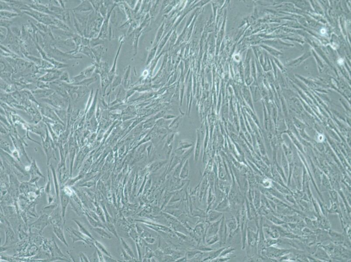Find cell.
<instances>
[{"mask_svg":"<svg viewBox=\"0 0 351 262\" xmlns=\"http://www.w3.org/2000/svg\"><path fill=\"white\" fill-rule=\"evenodd\" d=\"M12 24V22L9 20L1 19V27L8 29Z\"/></svg>","mask_w":351,"mask_h":262,"instance_id":"cell-28","label":"cell"},{"mask_svg":"<svg viewBox=\"0 0 351 262\" xmlns=\"http://www.w3.org/2000/svg\"><path fill=\"white\" fill-rule=\"evenodd\" d=\"M67 230L70 233L71 237L73 241V243L77 241H82L87 244H89V241H88V239L87 238L88 237L83 234L80 231L76 230L72 228H68Z\"/></svg>","mask_w":351,"mask_h":262,"instance_id":"cell-6","label":"cell"},{"mask_svg":"<svg viewBox=\"0 0 351 262\" xmlns=\"http://www.w3.org/2000/svg\"><path fill=\"white\" fill-rule=\"evenodd\" d=\"M86 215H87V217H88V219L89 221V223L93 227H95V228H96V227H101V228H103L105 229V226H104V225L102 224L100 222H99V221H97L96 220H95V218H93L92 216H90V215H88V214H86Z\"/></svg>","mask_w":351,"mask_h":262,"instance_id":"cell-22","label":"cell"},{"mask_svg":"<svg viewBox=\"0 0 351 262\" xmlns=\"http://www.w3.org/2000/svg\"><path fill=\"white\" fill-rule=\"evenodd\" d=\"M59 80L61 82H64L68 84H71V80L70 79L69 75L67 72H65L62 73L61 77L59 78Z\"/></svg>","mask_w":351,"mask_h":262,"instance_id":"cell-24","label":"cell"},{"mask_svg":"<svg viewBox=\"0 0 351 262\" xmlns=\"http://www.w3.org/2000/svg\"><path fill=\"white\" fill-rule=\"evenodd\" d=\"M61 203L62 216L65 217L66 208L69 202L70 198L68 195L66 194L64 191H62L61 194Z\"/></svg>","mask_w":351,"mask_h":262,"instance_id":"cell-9","label":"cell"},{"mask_svg":"<svg viewBox=\"0 0 351 262\" xmlns=\"http://www.w3.org/2000/svg\"><path fill=\"white\" fill-rule=\"evenodd\" d=\"M219 221L216 222L210 227L208 232V235H209V236H210L211 235L213 236L212 235H215L216 233L218 230V227H219Z\"/></svg>","mask_w":351,"mask_h":262,"instance_id":"cell-25","label":"cell"},{"mask_svg":"<svg viewBox=\"0 0 351 262\" xmlns=\"http://www.w3.org/2000/svg\"><path fill=\"white\" fill-rule=\"evenodd\" d=\"M122 253L123 254V257L125 259V260L126 261H129L131 260L132 258L128 254L126 251H125L123 248H122Z\"/></svg>","mask_w":351,"mask_h":262,"instance_id":"cell-32","label":"cell"},{"mask_svg":"<svg viewBox=\"0 0 351 262\" xmlns=\"http://www.w3.org/2000/svg\"><path fill=\"white\" fill-rule=\"evenodd\" d=\"M53 90L50 88L37 89L36 90L32 91L33 95L36 98L41 99L42 98H47L54 92Z\"/></svg>","mask_w":351,"mask_h":262,"instance_id":"cell-7","label":"cell"},{"mask_svg":"<svg viewBox=\"0 0 351 262\" xmlns=\"http://www.w3.org/2000/svg\"><path fill=\"white\" fill-rule=\"evenodd\" d=\"M80 260L82 262H89V260L87 257L83 254V253H80Z\"/></svg>","mask_w":351,"mask_h":262,"instance_id":"cell-39","label":"cell"},{"mask_svg":"<svg viewBox=\"0 0 351 262\" xmlns=\"http://www.w3.org/2000/svg\"><path fill=\"white\" fill-rule=\"evenodd\" d=\"M95 246L101 252H102L104 255H107V256H109L110 257H113L111 256L110 253L107 251V249L106 248L105 246L102 244L100 242L98 241L95 240Z\"/></svg>","mask_w":351,"mask_h":262,"instance_id":"cell-20","label":"cell"},{"mask_svg":"<svg viewBox=\"0 0 351 262\" xmlns=\"http://www.w3.org/2000/svg\"><path fill=\"white\" fill-rule=\"evenodd\" d=\"M104 226H105V228H106L110 233L113 234L114 236H115L119 240H120V239L119 238V236H118L116 228H115V226H114V225L113 224L110 223V222H107L105 223Z\"/></svg>","mask_w":351,"mask_h":262,"instance_id":"cell-21","label":"cell"},{"mask_svg":"<svg viewBox=\"0 0 351 262\" xmlns=\"http://www.w3.org/2000/svg\"><path fill=\"white\" fill-rule=\"evenodd\" d=\"M40 100L53 108L59 109H66L69 107L70 102V100L64 98L56 92L47 98H42Z\"/></svg>","mask_w":351,"mask_h":262,"instance_id":"cell-1","label":"cell"},{"mask_svg":"<svg viewBox=\"0 0 351 262\" xmlns=\"http://www.w3.org/2000/svg\"><path fill=\"white\" fill-rule=\"evenodd\" d=\"M129 235L135 241H136L138 239V233L135 229L133 228L131 229L129 232Z\"/></svg>","mask_w":351,"mask_h":262,"instance_id":"cell-29","label":"cell"},{"mask_svg":"<svg viewBox=\"0 0 351 262\" xmlns=\"http://www.w3.org/2000/svg\"><path fill=\"white\" fill-rule=\"evenodd\" d=\"M50 168H51V171H52V173H53V179H54V183H55V187H56V193H57V198L59 197V186H58V182H57V177H56V171H55V169H54V167L52 164L50 165Z\"/></svg>","mask_w":351,"mask_h":262,"instance_id":"cell-23","label":"cell"},{"mask_svg":"<svg viewBox=\"0 0 351 262\" xmlns=\"http://www.w3.org/2000/svg\"><path fill=\"white\" fill-rule=\"evenodd\" d=\"M45 131H46V135H45L46 136H45V139L44 140L43 138H42V140L43 149H44L45 153L47 156V165H48L49 164V161L51 158L54 159L56 160V157L54 152V150L56 149V145L53 142L52 138H51L49 136V132H48V129L47 128V125H46V128H45Z\"/></svg>","mask_w":351,"mask_h":262,"instance_id":"cell-2","label":"cell"},{"mask_svg":"<svg viewBox=\"0 0 351 262\" xmlns=\"http://www.w3.org/2000/svg\"><path fill=\"white\" fill-rule=\"evenodd\" d=\"M52 129L54 133L58 136H60L64 132L65 127L63 125L60 123L56 122L54 124L52 125Z\"/></svg>","mask_w":351,"mask_h":262,"instance_id":"cell-14","label":"cell"},{"mask_svg":"<svg viewBox=\"0 0 351 262\" xmlns=\"http://www.w3.org/2000/svg\"><path fill=\"white\" fill-rule=\"evenodd\" d=\"M165 111H161V112H160V113H158V114H157V115H156V116L154 117V119L155 120L156 119H160L161 118H162V117L164 116V115H165Z\"/></svg>","mask_w":351,"mask_h":262,"instance_id":"cell-38","label":"cell"},{"mask_svg":"<svg viewBox=\"0 0 351 262\" xmlns=\"http://www.w3.org/2000/svg\"><path fill=\"white\" fill-rule=\"evenodd\" d=\"M323 30H324V29H322L321 31H323ZM325 32V30H324V31L321 32V33H322L323 34H324Z\"/></svg>","mask_w":351,"mask_h":262,"instance_id":"cell-41","label":"cell"},{"mask_svg":"<svg viewBox=\"0 0 351 262\" xmlns=\"http://www.w3.org/2000/svg\"><path fill=\"white\" fill-rule=\"evenodd\" d=\"M21 14L15 12H11L10 11H1V19H7L9 20L11 18H14L17 16H20Z\"/></svg>","mask_w":351,"mask_h":262,"instance_id":"cell-13","label":"cell"},{"mask_svg":"<svg viewBox=\"0 0 351 262\" xmlns=\"http://www.w3.org/2000/svg\"><path fill=\"white\" fill-rule=\"evenodd\" d=\"M28 5L30 8L36 11H39V12H41V13H44L45 14H48L49 15L51 16H54V13L51 12L49 10V8L48 6L45 5H42L39 4L38 3L36 2L34 3L31 4H28Z\"/></svg>","mask_w":351,"mask_h":262,"instance_id":"cell-8","label":"cell"},{"mask_svg":"<svg viewBox=\"0 0 351 262\" xmlns=\"http://www.w3.org/2000/svg\"><path fill=\"white\" fill-rule=\"evenodd\" d=\"M45 71H46L48 73L44 76L40 77L38 80L39 81L45 83H50L54 82L57 79H59L63 73L61 71L55 69V68L45 69Z\"/></svg>","mask_w":351,"mask_h":262,"instance_id":"cell-5","label":"cell"},{"mask_svg":"<svg viewBox=\"0 0 351 262\" xmlns=\"http://www.w3.org/2000/svg\"><path fill=\"white\" fill-rule=\"evenodd\" d=\"M145 240L150 244H153L154 242L155 241V240L154 239L151 237H146L145 239Z\"/></svg>","mask_w":351,"mask_h":262,"instance_id":"cell-40","label":"cell"},{"mask_svg":"<svg viewBox=\"0 0 351 262\" xmlns=\"http://www.w3.org/2000/svg\"><path fill=\"white\" fill-rule=\"evenodd\" d=\"M104 261L105 262H119L118 260L114 259L113 257H109V256H107V255H104Z\"/></svg>","mask_w":351,"mask_h":262,"instance_id":"cell-34","label":"cell"},{"mask_svg":"<svg viewBox=\"0 0 351 262\" xmlns=\"http://www.w3.org/2000/svg\"><path fill=\"white\" fill-rule=\"evenodd\" d=\"M151 184V178H149V180L146 183V184L145 186V188H144V193H145L147 192V190H149L150 188V186Z\"/></svg>","mask_w":351,"mask_h":262,"instance_id":"cell-36","label":"cell"},{"mask_svg":"<svg viewBox=\"0 0 351 262\" xmlns=\"http://www.w3.org/2000/svg\"><path fill=\"white\" fill-rule=\"evenodd\" d=\"M134 175L132 176L131 177L130 179L129 180V182L128 184V191H129V194H130V192L131 191L132 186V183H133L134 180Z\"/></svg>","mask_w":351,"mask_h":262,"instance_id":"cell-33","label":"cell"},{"mask_svg":"<svg viewBox=\"0 0 351 262\" xmlns=\"http://www.w3.org/2000/svg\"><path fill=\"white\" fill-rule=\"evenodd\" d=\"M104 228L101 227H96L93 229L94 231L96 232L99 235L103 238H107L108 239H111L112 236L109 235L107 232H106Z\"/></svg>","mask_w":351,"mask_h":262,"instance_id":"cell-16","label":"cell"},{"mask_svg":"<svg viewBox=\"0 0 351 262\" xmlns=\"http://www.w3.org/2000/svg\"><path fill=\"white\" fill-rule=\"evenodd\" d=\"M166 161H157V162H154V163H152L150 165L149 167V170L150 171L154 172L157 171V170H159L160 168L162 167L163 165L166 163Z\"/></svg>","mask_w":351,"mask_h":262,"instance_id":"cell-18","label":"cell"},{"mask_svg":"<svg viewBox=\"0 0 351 262\" xmlns=\"http://www.w3.org/2000/svg\"><path fill=\"white\" fill-rule=\"evenodd\" d=\"M1 149L2 150L5 152L11 155H12V151L11 150L9 144L7 141L2 138H1Z\"/></svg>","mask_w":351,"mask_h":262,"instance_id":"cell-17","label":"cell"},{"mask_svg":"<svg viewBox=\"0 0 351 262\" xmlns=\"http://www.w3.org/2000/svg\"><path fill=\"white\" fill-rule=\"evenodd\" d=\"M187 165H188V164H187V163H186L184 167L182 168V171H181L180 175V177L181 178L184 179L188 176V167Z\"/></svg>","mask_w":351,"mask_h":262,"instance_id":"cell-30","label":"cell"},{"mask_svg":"<svg viewBox=\"0 0 351 262\" xmlns=\"http://www.w3.org/2000/svg\"><path fill=\"white\" fill-rule=\"evenodd\" d=\"M120 240H121V243H122L123 249L134 260L135 258V257L134 254L131 248H130L129 246L128 245L127 243L126 242V241L123 238L120 239Z\"/></svg>","mask_w":351,"mask_h":262,"instance_id":"cell-19","label":"cell"},{"mask_svg":"<svg viewBox=\"0 0 351 262\" xmlns=\"http://www.w3.org/2000/svg\"><path fill=\"white\" fill-rule=\"evenodd\" d=\"M96 249L98 254V257L99 261L100 262H105L104 261V255L102 254V253L96 247H95Z\"/></svg>","mask_w":351,"mask_h":262,"instance_id":"cell-35","label":"cell"},{"mask_svg":"<svg viewBox=\"0 0 351 262\" xmlns=\"http://www.w3.org/2000/svg\"><path fill=\"white\" fill-rule=\"evenodd\" d=\"M74 221L75 222V223L77 224V225L78 226V227H79V231H80L81 233H82L83 234L85 235L86 236H87L89 238L93 240L94 241L95 240V239L94 238V237H93L92 236V235H91V234L90 233V232H89V231H88V230H87V229H86V228H85V227H84V226H83V225H82V224H81V223H80V222H79V221H77V220H74Z\"/></svg>","mask_w":351,"mask_h":262,"instance_id":"cell-15","label":"cell"},{"mask_svg":"<svg viewBox=\"0 0 351 262\" xmlns=\"http://www.w3.org/2000/svg\"><path fill=\"white\" fill-rule=\"evenodd\" d=\"M1 10L14 11L13 8L8 4L7 2H4L2 1H1Z\"/></svg>","mask_w":351,"mask_h":262,"instance_id":"cell-26","label":"cell"},{"mask_svg":"<svg viewBox=\"0 0 351 262\" xmlns=\"http://www.w3.org/2000/svg\"><path fill=\"white\" fill-rule=\"evenodd\" d=\"M36 107L38 109H39L42 115L43 116L48 118L56 122L60 123L65 127L66 126L65 124L62 122L61 120L58 117L53 107L50 105L48 104H40L39 106Z\"/></svg>","mask_w":351,"mask_h":262,"instance_id":"cell-4","label":"cell"},{"mask_svg":"<svg viewBox=\"0 0 351 262\" xmlns=\"http://www.w3.org/2000/svg\"><path fill=\"white\" fill-rule=\"evenodd\" d=\"M53 109L59 119L66 125L68 120L67 111L66 109H59L53 108Z\"/></svg>","mask_w":351,"mask_h":262,"instance_id":"cell-12","label":"cell"},{"mask_svg":"<svg viewBox=\"0 0 351 262\" xmlns=\"http://www.w3.org/2000/svg\"><path fill=\"white\" fill-rule=\"evenodd\" d=\"M11 156H12L14 157V158L17 159L19 162H21L20 159H19V153H18V151L17 150H14L13 151H12V153Z\"/></svg>","mask_w":351,"mask_h":262,"instance_id":"cell-37","label":"cell"},{"mask_svg":"<svg viewBox=\"0 0 351 262\" xmlns=\"http://www.w3.org/2000/svg\"><path fill=\"white\" fill-rule=\"evenodd\" d=\"M155 124V119L154 118L151 119L150 120L148 121L145 122V124L144 125V128H150L152 127Z\"/></svg>","mask_w":351,"mask_h":262,"instance_id":"cell-31","label":"cell"},{"mask_svg":"<svg viewBox=\"0 0 351 262\" xmlns=\"http://www.w3.org/2000/svg\"><path fill=\"white\" fill-rule=\"evenodd\" d=\"M52 16V19H53V22L54 23V26L58 29L66 31L72 32L70 28L67 24L62 22L60 19L56 18V17L53 16Z\"/></svg>","mask_w":351,"mask_h":262,"instance_id":"cell-11","label":"cell"},{"mask_svg":"<svg viewBox=\"0 0 351 262\" xmlns=\"http://www.w3.org/2000/svg\"><path fill=\"white\" fill-rule=\"evenodd\" d=\"M53 232L56 236H57V237L67 247H68V245L67 242L66 241L64 235V232H63V227H61V226L60 227L58 226H54V227H53Z\"/></svg>","mask_w":351,"mask_h":262,"instance_id":"cell-10","label":"cell"},{"mask_svg":"<svg viewBox=\"0 0 351 262\" xmlns=\"http://www.w3.org/2000/svg\"><path fill=\"white\" fill-rule=\"evenodd\" d=\"M8 33V29L1 27V43L5 41L7 36Z\"/></svg>","mask_w":351,"mask_h":262,"instance_id":"cell-27","label":"cell"},{"mask_svg":"<svg viewBox=\"0 0 351 262\" xmlns=\"http://www.w3.org/2000/svg\"><path fill=\"white\" fill-rule=\"evenodd\" d=\"M22 12L30 15L35 19H36L39 23H42L46 26H54V23L51 15L41 13L31 8L29 10L24 11Z\"/></svg>","mask_w":351,"mask_h":262,"instance_id":"cell-3","label":"cell"}]
</instances>
